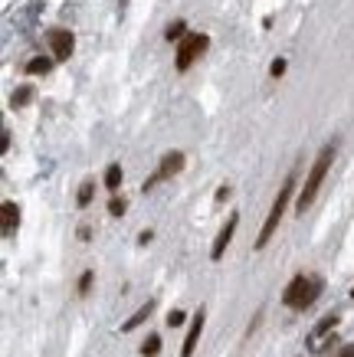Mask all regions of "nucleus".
Returning a JSON list of instances; mask_svg holds the SVG:
<instances>
[{"mask_svg": "<svg viewBox=\"0 0 354 357\" xmlns=\"http://www.w3.org/2000/svg\"><path fill=\"white\" fill-rule=\"evenodd\" d=\"M236 223H239V217L233 213V217L226 220V227L220 229V236H216V243H214V252H210L214 259H220V256L226 252V246H230V239H233V233H236Z\"/></svg>", "mask_w": 354, "mask_h": 357, "instance_id": "nucleus-7", "label": "nucleus"}, {"mask_svg": "<svg viewBox=\"0 0 354 357\" xmlns=\"http://www.w3.org/2000/svg\"><path fill=\"white\" fill-rule=\"evenodd\" d=\"M292 187H295V181H286L282 184V190H279V197H276V204H272V210H269V220H266V227H263V233H259V239H256V249H263L269 243V236L276 233V227H279V220H282V213H286V204H289V197H292Z\"/></svg>", "mask_w": 354, "mask_h": 357, "instance_id": "nucleus-3", "label": "nucleus"}, {"mask_svg": "<svg viewBox=\"0 0 354 357\" xmlns=\"http://www.w3.org/2000/svg\"><path fill=\"white\" fill-rule=\"evenodd\" d=\"M200 331H204V312H197V314H193L191 331H187V337H184L181 357H193V347H197V341H200Z\"/></svg>", "mask_w": 354, "mask_h": 357, "instance_id": "nucleus-6", "label": "nucleus"}, {"mask_svg": "<svg viewBox=\"0 0 354 357\" xmlns=\"http://www.w3.org/2000/svg\"><path fill=\"white\" fill-rule=\"evenodd\" d=\"M332 161H334V148L328 144V148H322V154L315 158V164H311L309 181H305V187H302V194H299V213H305V206H311V200H315V194H318V187H322Z\"/></svg>", "mask_w": 354, "mask_h": 357, "instance_id": "nucleus-1", "label": "nucleus"}, {"mask_svg": "<svg viewBox=\"0 0 354 357\" xmlns=\"http://www.w3.org/2000/svg\"><path fill=\"white\" fill-rule=\"evenodd\" d=\"M207 36H200V33H191V36H184V43H181V50H177V69H191V63L197 59V56L207 50Z\"/></svg>", "mask_w": 354, "mask_h": 357, "instance_id": "nucleus-4", "label": "nucleus"}, {"mask_svg": "<svg viewBox=\"0 0 354 357\" xmlns=\"http://www.w3.org/2000/svg\"><path fill=\"white\" fill-rule=\"evenodd\" d=\"M151 312H154V302L141 305L138 312H135V314H131V318H128V321H125V325H121V331H135V328H138V325H141V321H145V318H148Z\"/></svg>", "mask_w": 354, "mask_h": 357, "instance_id": "nucleus-9", "label": "nucleus"}, {"mask_svg": "<svg viewBox=\"0 0 354 357\" xmlns=\"http://www.w3.org/2000/svg\"><path fill=\"white\" fill-rule=\"evenodd\" d=\"M158 351H161V337L158 335H151L145 344H141V354L145 357H158Z\"/></svg>", "mask_w": 354, "mask_h": 357, "instance_id": "nucleus-13", "label": "nucleus"}, {"mask_svg": "<svg viewBox=\"0 0 354 357\" xmlns=\"http://www.w3.org/2000/svg\"><path fill=\"white\" fill-rule=\"evenodd\" d=\"M184 167V154L181 151H171V154H164V161H161V171L151 177V184L154 181H164V177H171V174H177Z\"/></svg>", "mask_w": 354, "mask_h": 357, "instance_id": "nucleus-8", "label": "nucleus"}, {"mask_svg": "<svg viewBox=\"0 0 354 357\" xmlns=\"http://www.w3.org/2000/svg\"><path fill=\"white\" fill-rule=\"evenodd\" d=\"M351 298H354V289H351Z\"/></svg>", "mask_w": 354, "mask_h": 357, "instance_id": "nucleus-22", "label": "nucleus"}, {"mask_svg": "<svg viewBox=\"0 0 354 357\" xmlns=\"http://www.w3.org/2000/svg\"><path fill=\"white\" fill-rule=\"evenodd\" d=\"M184 30H187V26L177 20V23H171V26H168V33H164V36H168V40H184Z\"/></svg>", "mask_w": 354, "mask_h": 357, "instance_id": "nucleus-15", "label": "nucleus"}, {"mask_svg": "<svg viewBox=\"0 0 354 357\" xmlns=\"http://www.w3.org/2000/svg\"><path fill=\"white\" fill-rule=\"evenodd\" d=\"M13 109H17V105H27V102H30V89H20V92H13Z\"/></svg>", "mask_w": 354, "mask_h": 357, "instance_id": "nucleus-17", "label": "nucleus"}, {"mask_svg": "<svg viewBox=\"0 0 354 357\" xmlns=\"http://www.w3.org/2000/svg\"><path fill=\"white\" fill-rule=\"evenodd\" d=\"M27 73H30V76H40V73H50V63H46V59H30V63H27Z\"/></svg>", "mask_w": 354, "mask_h": 357, "instance_id": "nucleus-14", "label": "nucleus"}, {"mask_svg": "<svg viewBox=\"0 0 354 357\" xmlns=\"http://www.w3.org/2000/svg\"><path fill=\"white\" fill-rule=\"evenodd\" d=\"M50 46H53L56 59H69V56H73L75 40H73V33L69 30H50Z\"/></svg>", "mask_w": 354, "mask_h": 357, "instance_id": "nucleus-5", "label": "nucleus"}, {"mask_svg": "<svg viewBox=\"0 0 354 357\" xmlns=\"http://www.w3.org/2000/svg\"><path fill=\"white\" fill-rule=\"evenodd\" d=\"M334 325H338V314H328V318H322V321H318V328H315V335H311V341H318L322 335H328Z\"/></svg>", "mask_w": 354, "mask_h": 357, "instance_id": "nucleus-11", "label": "nucleus"}, {"mask_svg": "<svg viewBox=\"0 0 354 357\" xmlns=\"http://www.w3.org/2000/svg\"><path fill=\"white\" fill-rule=\"evenodd\" d=\"M318 282L315 279H305V275H295V279L289 282V289H286V295H282V302L289 305V308H309L311 302H315V295H318Z\"/></svg>", "mask_w": 354, "mask_h": 357, "instance_id": "nucleus-2", "label": "nucleus"}, {"mask_svg": "<svg viewBox=\"0 0 354 357\" xmlns=\"http://www.w3.org/2000/svg\"><path fill=\"white\" fill-rule=\"evenodd\" d=\"M89 200H92V181H86V184L79 187V206H86Z\"/></svg>", "mask_w": 354, "mask_h": 357, "instance_id": "nucleus-16", "label": "nucleus"}, {"mask_svg": "<svg viewBox=\"0 0 354 357\" xmlns=\"http://www.w3.org/2000/svg\"><path fill=\"white\" fill-rule=\"evenodd\" d=\"M17 220H20V210H17V204H3V236H10V233H13Z\"/></svg>", "mask_w": 354, "mask_h": 357, "instance_id": "nucleus-10", "label": "nucleus"}, {"mask_svg": "<svg viewBox=\"0 0 354 357\" xmlns=\"http://www.w3.org/2000/svg\"><path fill=\"white\" fill-rule=\"evenodd\" d=\"M89 285H92V272H86V275L79 279V292H89Z\"/></svg>", "mask_w": 354, "mask_h": 357, "instance_id": "nucleus-21", "label": "nucleus"}, {"mask_svg": "<svg viewBox=\"0 0 354 357\" xmlns=\"http://www.w3.org/2000/svg\"><path fill=\"white\" fill-rule=\"evenodd\" d=\"M168 325H171V328L184 325V312H171V314H168Z\"/></svg>", "mask_w": 354, "mask_h": 357, "instance_id": "nucleus-20", "label": "nucleus"}, {"mask_svg": "<svg viewBox=\"0 0 354 357\" xmlns=\"http://www.w3.org/2000/svg\"><path fill=\"white\" fill-rule=\"evenodd\" d=\"M269 73H272V76L279 79V76H282V73H286V59H276V63L269 66Z\"/></svg>", "mask_w": 354, "mask_h": 357, "instance_id": "nucleus-19", "label": "nucleus"}, {"mask_svg": "<svg viewBox=\"0 0 354 357\" xmlns=\"http://www.w3.org/2000/svg\"><path fill=\"white\" fill-rule=\"evenodd\" d=\"M108 213H112V217H121V213H125V200L112 197V204H108Z\"/></svg>", "mask_w": 354, "mask_h": 357, "instance_id": "nucleus-18", "label": "nucleus"}, {"mask_svg": "<svg viewBox=\"0 0 354 357\" xmlns=\"http://www.w3.org/2000/svg\"><path fill=\"white\" fill-rule=\"evenodd\" d=\"M118 184H121V167H118V164H112V167L105 171V187H108V190H118Z\"/></svg>", "mask_w": 354, "mask_h": 357, "instance_id": "nucleus-12", "label": "nucleus"}]
</instances>
